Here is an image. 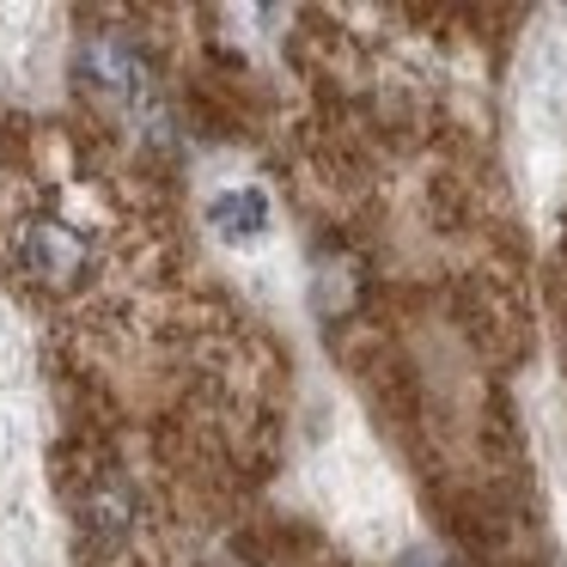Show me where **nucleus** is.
<instances>
[{"instance_id":"nucleus-1","label":"nucleus","mask_w":567,"mask_h":567,"mask_svg":"<svg viewBox=\"0 0 567 567\" xmlns=\"http://www.w3.org/2000/svg\"><path fill=\"white\" fill-rule=\"evenodd\" d=\"M13 257L43 287H80L92 275V238L62 214H31L13 233Z\"/></svg>"},{"instance_id":"nucleus-2","label":"nucleus","mask_w":567,"mask_h":567,"mask_svg":"<svg viewBox=\"0 0 567 567\" xmlns=\"http://www.w3.org/2000/svg\"><path fill=\"white\" fill-rule=\"evenodd\" d=\"M208 226H214V238H220V245H238V250L262 245V238H269V226H275L269 189H262V184H226V189H214V196H208Z\"/></svg>"}]
</instances>
